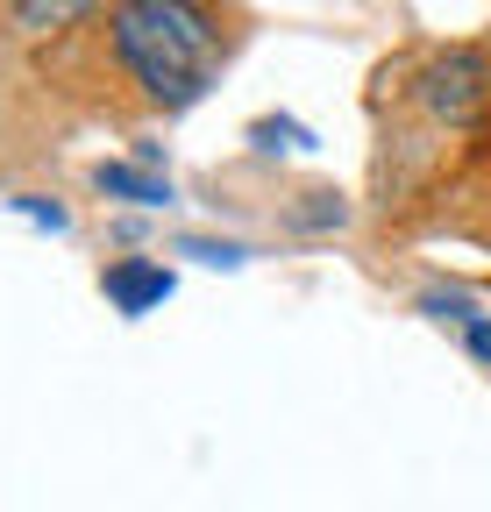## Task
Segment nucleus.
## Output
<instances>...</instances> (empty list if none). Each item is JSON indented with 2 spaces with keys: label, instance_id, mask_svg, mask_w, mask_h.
<instances>
[{
  "label": "nucleus",
  "instance_id": "f257e3e1",
  "mask_svg": "<svg viewBox=\"0 0 491 512\" xmlns=\"http://www.w3.org/2000/svg\"><path fill=\"white\" fill-rule=\"evenodd\" d=\"M107 50L143 86L150 107L178 114L207 93L228 43H221V15H207V8H186V0H121V8H107Z\"/></svg>",
  "mask_w": 491,
  "mask_h": 512
},
{
  "label": "nucleus",
  "instance_id": "f03ea898",
  "mask_svg": "<svg viewBox=\"0 0 491 512\" xmlns=\"http://www.w3.org/2000/svg\"><path fill=\"white\" fill-rule=\"evenodd\" d=\"M413 100H420L427 121H442V128L477 121V107L491 100V50H484V43H449V50H435V57L413 72Z\"/></svg>",
  "mask_w": 491,
  "mask_h": 512
},
{
  "label": "nucleus",
  "instance_id": "7ed1b4c3",
  "mask_svg": "<svg viewBox=\"0 0 491 512\" xmlns=\"http://www.w3.org/2000/svg\"><path fill=\"white\" fill-rule=\"evenodd\" d=\"M100 285H107V299H114L121 313H150V306L171 299V271L150 264V256H121V264H107Z\"/></svg>",
  "mask_w": 491,
  "mask_h": 512
},
{
  "label": "nucleus",
  "instance_id": "20e7f679",
  "mask_svg": "<svg viewBox=\"0 0 491 512\" xmlns=\"http://www.w3.org/2000/svg\"><path fill=\"white\" fill-rule=\"evenodd\" d=\"M93 185H100V192H114V200H136V207H164V200H171V185H164V178H150V171H136V164H100V171H93Z\"/></svg>",
  "mask_w": 491,
  "mask_h": 512
},
{
  "label": "nucleus",
  "instance_id": "39448f33",
  "mask_svg": "<svg viewBox=\"0 0 491 512\" xmlns=\"http://www.w3.org/2000/svg\"><path fill=\"white\" fill-rule=\"evenodd\" d=\"M36 228H65V207H57V200H36V192H29V200H15Z\"/></svg>",
  "mask_w": 491,
  "mask_h": 512
},
{
  "label": "nucleus",
  "instance_id": "423d86ee",
  "mask_svg": "<svg viewBox=\"0 0 491 512\" xmlns=\"http://www.w3.org/2000/svg\"><path fill=\"white\" fill-rule=\"evenodd\" d=\"M463 342H470V356H477V363H491V320H470Z\"/></svg>",
  "mask_w": 491,
  "mask_h": 512
}]
</instances>
